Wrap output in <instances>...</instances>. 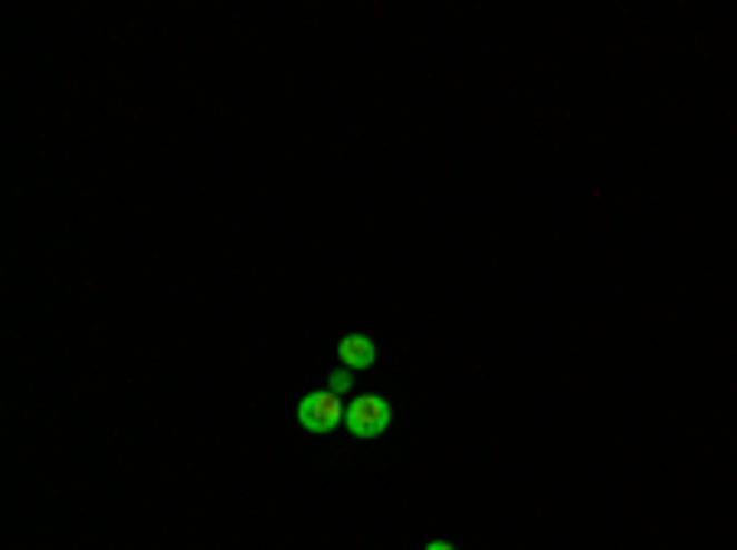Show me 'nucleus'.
<instances>
[{
    "label": "nucleus",
    "instance_id": "obj_1",
    "mask_svg": "<svg viewBox=\"0 0 737 550\" xmlns=\"http://www.w3.org/2000/svg\"><path fill=\"white\" fill-rule=\"evenodd\" d=\"M389 423H394V403H389L384 393H360V399L344 409V428H350L354 438H384Z\"/></svg>",
    "mask_w": 737,
    "mask_h": 550
},
{
    "label": "nucleus",
    "instance_id": "obj_2",
    "mask_svg": "<svg viewBox=\"0 0 737 550\" xmlns=\"http://www.w3.org/2000/svg\"><path fill=\"white\" fill-rule=\"evenodd\" d=\"M295 423H301L305 433H335V428L344 423V399L330 393V389L305 393V399L295 403Z\"/></svg>",
    "mask_w": 737,
    "mask_h": 550
},
{
    "label": "nucleus",
    "instance_id": "obj_3",
    "mask_svg": "<svg viewBox=\"0 0 737 550\" xmlns=\"http://www.w3.org/2000/svg\"><path fill=\"white\" fill-rule=\"evenodd\" d=\"M374 364H379V344L368 340V334H344L340 340V369L360 374V369H374Z\"/></svg>",
    "mask_w": 737,
    "mask_h": 550
},
{
    "label": "nucleus",
    "instance_id": "obj_4",
    "mask_svg": "<svg viewBox=\"0 0 737 550\" xmlns=\"http://www.w3.org/2000/svg\"><path fill=\"white\" fill-rule=\"evenodd\" d=\"M350 384H354V374H350V369H335V374H330V393H350Z\"/></svg>",
    "mask_w": 737,
    "mask_h": 550
},
{
    "label": "nucleus",
    "instance_id": "obj_5",
    "mask_svg": "<svg viewBox=\"0 0 737 550\" xmlns=\"http://www.w3.org/2000/svg\"><path fill=\"white\" fill-rule=\"evenodd\" d=\"M423 550H458V546H453V541H428Z\"/></svg>",
    "mask_w": 737,
    "mask_h": 550
}]
</instances>
